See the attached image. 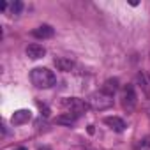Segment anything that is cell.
Listing matches in <instances>:
<instances>
[{
  "label": "cell",
  "mask_w": 150,
  "mask_h": 150,
  "mask_svg": "<svg viewBox=\"0 0 150 150\" xmlns=\"http://www.w3.org/2000/svg\"><path fill=\"white\" fill-rule=\"evenodd\" d=\"M30 81L37 88H51L57 83V76L46 67H35L30 72Z\"/></svg>",
  "instance_id": "obj_1"
},
{
  "label": "cell",
  "mask_w": 150,
  "mask_h": 150,
  "mask_svg": "<svg viewBox=\"0 0 150 150\" xmlns=\"http://www.w3.org/2000/svg\"><path fill=\"white\" fill-rule=\"evenodd\" d=\"M60 108H62L65 113H71V115H74V117H80V115H83L90 106H88V103L83 101V99H78V97H65V99L60 101Z\"/></svg>",
  "instance_id": "obj_2"
},
{
  "label": "cell",
  "mask_w": 150,
  "mask_h": 150,
  "mask_svg": "<svg viewBox=\"0 0 150 150\" xmlns=\"http://www.w3.org/2000/svg\"><path fill=\"white\" fill-rule=\"evenodd\" d=\"M87 103H88L90 110L103 111V110H108V108L113 106V96H110V94H106L103 90H97V92H94V94L88 96Z\"/></svg>",
  "instance_id": "obj_3"
},
{
  "label": "cell",
  "mask_w": 150,
  "mask_h": 150,
  "mask_svg": "<svg viewBox=\"0 0 150 150\" xmlns=\"http://www.w3.org/2000/svg\"><path fill=\"white\" fill-rule=\"evenodd\" d=\"M120 101H122V108H124L127 113H131V111L136 108V104H138V96H136L132 85H125V87L122 88V97H120Z\"/></svg>",
  "instance_id": "obj_4"
},
{
  "label": "cell",
  "mask_w": 150,
  "mask_h": 150,
  "mask_svg": "<svg viewBox=\"0 0 150 150\" xmlns=\"http://www.w3.org/2000/svg\"><path fill=\"white\" fill-rule=\"evenodd\" d=\"M53 64H55V67H57L58 71H62V72H71L74 67H76V62H74L72 58H69V57H55Z\"/></svg>",
  "instance_id": "obj_5"
},
{
  "label": "cell",
  "mask_w": 150,
  "mask_h": 150,
  "mask_svg": "<svg viewBox=\"0 0 150 150\" xmlns=\"http://www.w3.org/2000/svg\"><path fill=\"white\" fill-rule=\"evenodd\" d=\"M30 118H32V111L30 110H18V111L13 113L11 122H13V125H21V124H27Z\"/></svg>",
  "instance_id": "obj_6"
},
{
  "label": "cell",
  "mask_w": 150,
  "mask_h": 150,
  "mask_svg": "<svg viewBox=\"0 0 150 150\" xmlns=\"http://www.w3.org/2000/svg\"><path fill=\"white\" fill-rule=\"evenodd\" d=\"M25 51H27V57L32 58V60H39V58H42V57L46 55V50H44L41 44H35V42H34V44H28Z\"/></svg>",
  "instance_id": "obj_7"
},
{
  "label": "cell",
  "mask_w": 150,
  "mask_h": 150,
  "mask_svg": "<svg viewBox=\"0 0 150 150\" xmlns=\"http://www.w3.org/2000/svg\"><path fill=\"white\" fill-rule=\"evenodd\" d=\"M104 124L110 125L115 132H124L125 131V122L120 117H106L104 118Z\"/></svg>",
  "instance_id": "obj_8"
},
{
  "label": "cell",
  "mask_w": 150,
  "mask_h": 150,
  "mask_svg": "<svg viewBox=\"0 0 150 150\" xmlns=\"http://www.w3.org/2000/svg\"><path fill=\"white\" fill-rule=\"evenodd\" d=\"M53 34H55V30L50 25H41L32 32V35L37 39H50V37H53Z\"/></svg>",
  "instance_id": "obj_9"
},
{
  "label": "cell",
  "mask_w": 150,
  "mask_h": 150,
  "mask_svg": "<svg viewBox=\"0 0 150 150\" xmlns=\"http://www.w3.org/2000/svg\"><path fill=\"white\" fill-rule=\"evenodd\" d=\"M138 83H139V88L143 90V94L146 97H150V76H146L145 72H139L138 76H136Z\"/></svg>",
  "instance_id": "obj_10"
},
{
  "label": "cell",
  "mask_w": 150,
  "mask_h": 150,
  "mask_svg": "<svg viewBox=\"0 0 150 150\" xmlns=\"http://www.w3.org/2000/svg\"><path fill=\"white\" fill-rule=\"evenodd\" d=\"M117 90H118V80H117V78H110V80L104 81V85H103V92L113 96Z\"/></svg>",
  "instance_id": "obj_11"
},
{
  "label": "cell",
  "mask_w": 150,
  "mask_h": 150,
  "mask_svg": "<svg viewBox=\"0 0 150 150\" xmlns=\"http://www.w3.org/2000/svg\"><path fill=\"white\" fill-rule=\"evenodd\" d=\"M76 118L78 117H74V115H71V113H64V115H60V117H57V124H62V125H74L76 124Z\"/></svg>",
  "instance_id": "obj_12"
},
{
  "label": "cell",
  "mask_w": 150,
  "mask_h": 150,
  "mask_svg": "<svg viewBox=\"0 0 150 150\" xmlns=\"http://www.w3.org/2000/svg\"><path fill=\"white\" fill-rule=\"evenodd\" d=\"M21 9H23V4L20 2V0H16V2L11 4V13H13L14 16H18V14L21 13Z\"/></svg>",
  "instance_id": "obj_13"
},
{
  "label": "cell",
  "mask_w": 150,
  "mask_h": 150,
  "mask_svg": "<svg viewBox=\"0 0 150 150\" xmlns=\"http://www.w3.org/2000/svg\"><path fill=\"white\" fill-rule=\"evenodd\" d=\"M0 9L6 11V9H7V4H6V2H2V4H0Z\"/></svg>",
  "instance_id": "obj_14"
},
{
  "label": "cell",
  "mask_w": 150,
  "mask_h": 150,
  "mask_svg": "<svg viewBox=\"0 0 150 150\" xmlns=\"http://www.w3.org/2000/svg\"><path fill=\"white\" fill-rule=\"evenodd\" d=\"M16 150H27V148H23V146H21V148H16Z\"/></svg>",
  "instance_id": "obj_15"
}]
</instances>
